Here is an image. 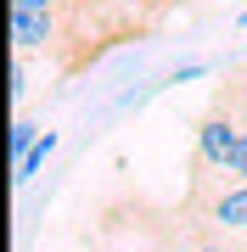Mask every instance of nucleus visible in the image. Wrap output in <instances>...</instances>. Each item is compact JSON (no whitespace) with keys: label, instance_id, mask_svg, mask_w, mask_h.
Instances as JSON below:
<instances>
[{"label":"nucleus","instance_id":"nucleus-1","mask_svg":"<svg viewBox=\"0 0 247 252\" xmlns=\"http://www.w3.org/2000/svg\"><path fill=\"white\" fill-rule=\"evenodd\" d=\"M56 17H62V45L51 56V73L62 84L79 79L84 67H96L107 51L157 34V23L135 6V0H62Z\"/></svg>","mask_w":247,"mask_h":252},{"label":"nucleus","instance_id":"nucleus-2","mask_svg":"<svg viewBox=\"0 0 247 252\" xmlns=\"http://www.w3.org/2000/svg\"><path fill=\"white\" fill-rule=\"evenodd\" d=\"M202 224L225 230V235H247V180H219V185H185L180 196Z\"/></svg>","mask_w":247,"mask_h":252},{"label":"nucleus","instance_id":"nucleus-3","mask_svg":"<svg viewBox=\"0 0 247 252\" xmlns=\"http://www.w3.org/2000/svg\"><path fill=\"white\" fill-rule=\"evenodd\" d=\"M62 45V17L56 11H28V6H11V51L17 56H56Z\"/></svg>","mask_w":247,"mask_h":252},{"label":"nucleus","instance_id":"nucleus-4","mask_svg":"<svg viewBox=\"0 0 247 252\" xmlns=\"http://www.w3.org/2000/svg\"><path fill=\"white\" fill-rule=\"evenodd\" d=\"M135 6L146 11V17H152L157 28H163V23H169V17H174V11H180V6H197V0H135Z\"/></svg>","mask_w":247,"mask_h":252},{"label":"nucleus","instance_id":"nucleus-5","mask_svg":"<svg viewBox=\"0 0 247 252\" xmlns=\"http://www.w3.org/2000/svg\"><path fill=\"white\" fill-rule=\"evenodd\" d=\"M242 28H247V11H242Z\"/></svg>","mask_w":247,"mask_h":252}]
</instances>
